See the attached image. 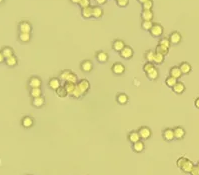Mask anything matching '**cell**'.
Returning <instances> with one entry per match:
<instances>
[{
  "label": "cell",
  "instance_id": "obj_1",
  "mask_svg": "<svg viewBox=\"0 0 199 175\" xmlns=\"http://www.w3.org/2000/svg\"><path fill=\"white\" fill-rule=\"evenodd\" d=\"M137 131L142 140H148L152 135V131L148 126H141Z\"/></svg>",
  "mask_w": 199,
  "mask_h": 175
},
{
  "label": "cell",
  "instance_id": "obj_2",
  "mask_svg": "<svg viewBox=\"0 0 199 175\" xmlns=\"http://www.w3.org/2000/svg\"><path fill=\"white\" fill-rule=\"evenodd\" d=\"M111 71H112V73L115 75H118V76L123 75L125 73V66L121 62H115V63L112 65V67H111Z\"/></svg>",
  "mask_w": 199,
  "mask_h": 175
},
{
  "label": "cell",
  "instance_id": "obj_3",
  "mask_svg": "<svg viewBox=\"0 0 199 175\" xmlns=\"http://www.w3.org/2000/svg\"><path fill=\"white\" fill-rule=\"evenodd\" d=\"M120 54V56L122 57L123 59H131L133 57V54H134V51H133V49L130 47V46H125V47L122 49V50L119 52Z\"/></svg>",
  "mask_w": 199,
  "mask_h": 175
},
{
  "label": "cell",
  "instance_id": "obj_4",
  "mask_svg": "<svg viewBox=\"0 0 199 175\" xmlns=\"http://www.w3.org/2000/svg\"><path fill=\"white\" fill-rule=\"evenodd\" d=\"M150 34L153 37H160L163 34V27L160 24H153L152 28L150 29Z\"/></svg>",
  "mask_w": 199,
  "mask_h": 175
},
{
  "label": "cell",
  "instance_id": "obj_5",
  "mask_svg": "<svg viewBox=\"0 0 199 175\" xmlns=\"http://www.w3.org/2000/svg\"><path fill=\"white\" fill-rule=\"evenodd\" d=\"M162 137L165 141H173L175 137H174V131L173 128H165L162 132Z\"/></svg>",
  "mask_w": 199,
  "mask_h": 175
},
{
  "label": "cell",
  "instance_id": "obj_6",
  "mask_svg": "<svg viewBox=\"0 0 199 175\" xmlns=\"http://www.w3.org/2000/svg\"><path fill=\"white\" fill-rule=\"evenodd\" d=\"M80 69L85 73H90L93 70V63L90 60H83L80 63Z\"/></svg>",
  "mask_w": 199,
  "mask_h": 175
},
{
  "label": "cell",
  "instance_id": "obj_7",
  "mask_svg": "<svg viewBox=\"0 0 199 175\" xmlns=\"http://www.w3.org/2000/svg\"><path fill=\"white\" fill-rule=\"evenodd\" d=\"M173 131H174V137L177 140L183 139L185 137V134H186V131L181 126H176L175 128H173Z\"/></svg>",
  "mask_w": 199,
  "mask_h": 175
},
{
  "label": "cell",
  "instance_id": "obj_8",
  "mask_svg": "<svg viewBox=\"0 0 199 175\" xmlns=\"http://www.w3.org/2000/svg\"><path fill=\"white\" fill-rule=\"evenodd\" d=\"M116 102L118 103L119 105H126L128 102H129V97L126 93H123V92H120L116 95Z\"/></svg>",
  "mask_w": 199,
  "mask_h": 175
},
{
  "label": "cell",
  "instance_id": "obj_9",
  "mask_svg": "<svg viewBox=\"0 0 199 175\" xmlns=\"http://www.w3.org/2000/svg\"><path fill=\"white\" fill-rule=\"evenodd\" d=\"M127 139H128V141H129L130 143H132V144H134V143H136V142H138V141L141 140L140 135H139L138 131H135V130L130 131V132L128 133Z\"/></svg>",
  "mask_w": 199,
  "mask_h": 175
},
{
  "label": "cell",
  "instance_id": "obj_10",
  "mask_svg": "<svg viewBox=\"0 0 199 175\" xmlns=\"http://www.w3.org/2000/svg\"><path fill=\"white\" fill-rule=\"evenodd\" d=\"M28 84L30 86V88H41L42 80L39 77H37V76H33V77L29 79Z\"/></svg>",
  "mask_w": 199,
  "mask_h": 175
},
{
  "label": "cell",
  "instance_id": "obj_11",
  "mask_svg": "<svg viewBox=\"0 0 199 175\" xmlns=\"http://www.w3.org/2000/svg\"><path fill=\"white\" fill-rule=\"evenodd\" d=\"M76 85L82 90L85 94L89 91V89H90V83H89V81L87 80V79H81V80L78 81V83L76 84Z\"/></svg>",
  "mask_w": 199,
  "mask_h": 175
},
{
  "label": "cell",
  "instance_id": "obj_12",
  "mask_svg": "<svg viewBox=\"0 0 199 175\" xmlns=\"http://www.w3.org/2000/svg\"><path fill=\"white\" fill-rule=\"evenodd\" d=\"M48 86L50 89H52L55 91L56 89H58L59 87L61 86V80L57 77H52L51 79H49L48 81Z\"/></svg>",
  "mask_w": 199,
  "mask_h": 175
},
{
  "label": "cell",
  "instance_id": "obj_13",
  "mask_svg": "<svg viewBox=\"0 0 199 175\" xmlns=\"http://www.w3.org/2000/svg\"><path fill=\"white\" fill-rule=\"evenodd\" d=\"M181 39H182L181 34L179 33V32H177V31L172 32V33L170 34V36H169V41H170L171 44H174V45L179 44Z\"/></svg>",
  "mask_w": 199,
  "mask_h": 175
},
{
  "label": "cell",
  "instance_id": "obj_14",
  "mask_svg": "<svg viewBox=\"0 0 199 175\" xmlns=\"http://www.w3.org/2000/svg\"><path fill=\"white\" fill-rule=\"evenodd\" d=\"M169 75L172 76V77H174L175 79L178 80L179 78H181V76L183 74H182L179 66H173V67L170 68V70H169Z\"/></svg>",
  "mask_w": 199,
  "mask_h": 175
},
{
  "label": "cell",
  "instance_id": "obj_15",
  "mask_svg": "<svg viewBox=\"0 0 199 175\" xmlns=\"http://www.w3.org/2000/svg\"><path fill=\"white\" fill-rule=\"evenodd\" d=\"M125 43L123 40H120V39H116L113 41L112 43V48L114 51H116V52H120V51L125 47Z\"/></svg>",
  "mask_w": 199,
  "mask_h": 175
},
{
  "label": "cell",
  "instance_id": "obj_16",
  "mask_svg": "<svg viewBox=\"0 0 199 175\" xmlns=\"http://www.w3.org/2000/svg\"><path fill=\"white\" fill-rule=\"evenodd\" d=\"M146 77L150 81L157 80L158 77H159V70H158L156 67L153 68V69H151L150 71H148V72L146 73Z\"/></svg>",
  "mask_w": 199,
  "mask_h": 175
},
{
  "label": "cell",
  "instance_id": "obj_17",
  "mask_svg": "<svg viewBox=\"0 0 199 175\" xmlns=\"http://www.w3.org/2000/svg\"><path fill=\"white\" fill-rule=\"evenodd\" d=\"M95 57H96L97 61L100 62V63H106L109 59L108 54L104 52V51H98V52L95 54Z\"/></svg>",
  "mask_w": 199,
  "mask_h": 175
},
{
  "label": "cell",
  "instance_id": "obj_18",
  "mask_svg": "<svg viewBox=\"0 0 199 175\" xmlns=\"http://www.w3.org/2000/svg\"><path fill=\"white\" fill-rule=\"evenodd\" d=\"M153 17H154V14L153 12H152V10H142V12H141L142 21H152Z\"/></svg>",
  "mask_w": 199,
  "mask_h": 175
},
{
  "label": "cell",
  "instance_id": "obj_19",
  "mask_svg": "<svg viewBox=\"0 0 199 175\" xmlns=\"http://www.w3.org/2000/svg\"><path fill=\"white\" fill-rule=\"evenodd\" d=\"M179 68H180L182 74H185V75L189 74V73L191 72V70H192L191 65L188 63V62H181L180 65H179Z\"/></svg>",
  "mask_w": 199,
  "mask_h": 175
},
{
  "label": "cell",
  "instance_id": "obj_20",
  "mask_svg": "<svg viewBox=\"0 0 199 175\" xmlns=\"http://www.w3.org/2000/svg\"><path fill=\"white\" fill-rule=\"evenodd\" d=\"M44 104H45V98L43 96L33 98V100H32V105L36 108H41L44 106Z\"/></svg>",
  "mask_w": 199,
  "mask_h": 175
},
{
  "label": "cell",
  "instance_id": "obj_21",
  "mask_svg": "<svg viewBox=\"0 0 199 175\" xmlns=\"http://www.w3.org/2000/svg\"><path fill=\"white\" fill-rule=\"evenodd\" d=\"M172 91L174 92L175 94H178V95H180V94H182L183 92L185 91V85L182 82H177V83L174 85V87L172 88Z\"/></svg>",
  "mask_w": 199,
  "mask_h": 175
},
{
  "label": "cell",
  "instance_id": "obj_22",
  "mask_svg": "<svg viewBox=\"0 0 199 175\" xmlns=\"http://www.w3.org/2000/svg\"><path fill=\"white\" fill-rule=\"evenodd\" d=\"M144 149H145V145H144V142L141 140L132 144V150L136 153H141Z\"/></svg>",
  "mask_w": 199,
  "mask_h": 175
},
{
  "label": "cell",
  "instance_id": "obj_23",
  "mask_svg": "<svg viewBox=\"0 0 199 175\" xmlns=\"http://www.w3.org/2000/svg\"><path fill=\"white\" fill-rule=\"evenodd\" d=\"M193 167H194V164H193V162L192 161H190L189 159H187L186 162L183 164V166H182L180 169L184 172V173H190L191 170L193 169Z\"/></svg>",
  "mask_w": 199,
  "mask_h": 175
},
{
  "label": "cell",
  "instance_id": "obj_24",
  "mask_svg": "<svg viewBox=\"0 0 199 175\" xmlns=\"http://www.w3.org/2000/svg\"><path fill=\"white\" fill-rule=\"evenodd\" d=\"M22 126L24 128H30L33 126L34 124V119L32 118L30 116H25L24 118L22 119Z\"/></svg>",
  "mask_w": 199,
  "mask_h": 175
},
{
  "label": "cell",
  "instance_id": "obj_25",
  "mask_svg": "<svg viewBox=\"0 0 199 175\" xmlns=\"http://www.w3.org/2000/svg\"><path fill=\"white\" fill-rule=\"evenodd\" d=\"M19 29H20L21 33H30L31 25H30V23L23 21V22H21L20 25H19Z\"/></svg>",
  "mask_w": 199,
  "mask_h": 175
},
{
  "label": "cell",
  "instance_id": "obj_26",
  "mask_svg": "<svg viewBox=\"0 0 199 175\" xmlns=\"http://www.w3.org/2000/svg\"><path fill=\"white\" fill-rule=\"evenodd\" d=\"M177 79H175L174 77H172V76H167V77L165 78V84H166V86L167 87H169V88H171L172 89L173 87H174V85L177 83Z\"/></svg>",
  "mask_w": 199,
  "mask_h": 175
},
{
  "label": "cell",
  "instance_id": "obj_27",
  "mask_svg": "<svg viewBox=\"0 0 199 175\" xmlns=\"http://www.w3.org/2000/svg\"><path fill=\"white\" fill-rule=\"evenodd\" d=\"M102 15H103V10H102L101 7H99V6L93 7V11H92V17L98 19V18H101Z\"/></svg>",
  "mask_w": 199,
  "mask_h": 175
},
{
  "label": "cell",
  "instance_id": "obj_28",
  "mask_svg": "<svg viewBox=\"0 0 199 175\" xmlns=\"http://www.w3.org/2000/svg\"><path fill=\"white\" fill-rule=\"evenodd\" d=\"M64 88L66 89L68 95H70V96H71L72 93L74 92L75 88H76V84L70 83V82H65V83H64Z\"/></svg>",
  "mask_w": 199,
  "mask_h": 175
},
{
  "label": "cell",
  "instance_id": "obj_29",
  "mask_svg": "<svg viewBox=\"0 0 199 175\" xmlns=\"http://www.w3.org/2000/svg\"><path fill=\"white\" fill-rule=\"evenodd\" d=\"M155 52L158 53V54H161V55H163V56H166L169 52V49L164 47V46L158 44L156 46V48H155Z\"/></svg>",
  "mask_w": 199,
  "mask_h": 175
},
{
  "label": "cell",
  "instance_id": "obj_30",
  "mask_svg": "<svg viewBox=\"0 0 199 175\" xmlns=\"http://www.w3.org/2000/svg\"><path fill=\"white\" fill-rule=\"evenodd\" d=\"M92 11H93V7L89 6V7H86L82 9V11H81V14L84 18H91L92 17Z\"/></svg>",
  "mask_w": 199,
  "mask_h": 175
},
{
  "label": "cell",
  "instance_id": "obj_31",
  "mask_svg": "<svg viewBox=\"0 0 199 175\" xmlns=\"http://www.w3.org/2000/svg\"><path fill=\"white\" fill-rule=\"evenodd\" d=\"M144 57H145L147 62H152L153 63V60L155 57V50H147L145 54H144Z\"/></svg>",
  "mask_w": 199,
  "mask_h": 175
},
{
  "label": "cell",
  "instance_id": "obj_32",
  "mask_svg": "<svg viewBox=\"0 0 199 175\" xmlns=\"http://www.w3.org/2000/svg\"><path fill=\"white\" fill-rule=\"evenodd\" d=\"M72 73V71L70 69H65V70H62L61 73H60V76H59V79L64 82L67 81L68 77H69V75Z\"/></svg>",
  "mask_w": 199,
  "mask_h": 175
},
{
  "label": "cell",
  "instance_id": "obj_33",
  "mask_svg": "<svg viewBox=\"0 0 199 175\" xmlns=\"http://www.w3.org/2000/svg\"><path fill=\"white\" fill-rule=\"evenodd\" d=\"M55 93H56V95L59 98H64V97H66L68 95L66 89L64 88V86H60L58 89H56L55 90Z\"/></svg>",
  "mask_w": 199,
  "mask_h": 175
},
{
  "label": "cell",
  "instance_id": "obj_34",
  "mask_svg": "<svg viewBox=\"0 0 199 175\" xmlns=\"http://www.w3.org/2000/svg\"><path fill=\"white\" fill-rule=\"evenodd\" d=\"M30 95H31V97H33V98L42 96V89L41 88H31Z\"/></svg>",
  "mask_w": 199,
  "mask_h": 175
},
{
  "label": "cell",
  "instance_id": "obj_35",
  "mask_svg": "<svg viewBox=\"0 0 199 175\" xmlns=\"http://www.w3.org/2000/svg\"><path fill=\"white\" fill-rule=\"evenodd\" d=\"M164 59H165V56L161 55V54H158L155 52V57H154V60H153V63L154 64H162L163 62H164Z\"/></svg>",
  "mask_w": 199,
  "mask_h": 175
},
{
  "label": "cell",
  "instance_id": "obj_36",
  "mask_svg": "<svg viewBox=\"0 0 199 175\" xmlns=\"http://www.w3.org/2000/svg\"><path fill=\"white\" fill-rule=\"evenodd\" d=\"M152 26H153V22L152 21H142V23H141L142 29L146 30V31H150Z\"/></svg>",
  "mask_w": 199,
  "mask_h": 175
},
{
  "label": "cell",
  "instance_id": "obj_37",
  "mask_svg": "<svg viewBox=\"0 0 199 175\" xmlns=\"http://www.w3.org/2000/svg\"><path fill=\"white\" fill-rule=\"evenodd\" d=\"M6 64L8 65V66H15L16 64H17V58H16L15 56H10L8 57V58H6Z\"/></svg>",
  "mask_w": 199,
  "mask_h": 175
},
{
  "label": "cell",
  "instance_id": "obj_38",
  "mask_svg": "<svg viewBox=\"0 0 199 175\" xmlns=\"http://www.w3.org/2000/svg\"><path fill=\"white\" fill-rule=\"evenodd\" d=\"M153 68H155V64L154 63H152V62H146V63H144V65H143L142 70L145 73H147L148 71H150L151 69H153Z\"/></svg>",
  "mask_w": 199,
  "mask_h": 175
},
{
  "label": "cell",
  "instance_id": "obj_39",
  "mask_svg": "<svg viewBox=\"0 0 199 175\" xmlns=\"http://www.w3.org/2000/svg\"><path fill=\"white\" fill-rule=\"evenodd\" d=\"M78 77H77V75L75 74L74 72H72L71 74L69 75V77H68V79H67V81L66 82H70V83H73V84H77L78 83Z\"/></svg>",
  "mask_w": 199,
  "mask_h": 175
},
{
  "label": "cell",
  "instance_id": "obj_40",
  "mask_svg": "<svg viewBox=\"0 0 199 175\" xmlns=\"http://www.w3.org/2000/svg\"><path fill=\"white\" fill-rule=\"evenodd\" d=\"M159 45H162V46H164V47L169 49L170 48V45H171L170 41H169V38H166V37L161 38V39L159 40Z\"/></svg>",
  "mask_w": 199,
  "mask_h": 175
},
{
  "label": "cell",
  "instance_id": "obj_41",
  "mask_svg": "<svg viewBox=\"0 0 199 175\" xmlns=\"http://www.w3.org/2000/svg\"><path fill=\"white\" fill-rule=\"evenodd\" d=\"M152 7H153V1L152 0H147L146 2H144L142 4L143 10H151Z\"/></svg>",
  "mask_w": 199,
  "mask_h": 175
},
{
  "label": "cell",
  "instance_id": "obj_42",
  "mask_svg": "<svg viewBox=\"0 0 199 175\" xmlns=\"http://www.w3.org/2000/svg\"><path fill=\"white\" fill-rule=\"evenodd\" d=\"M2 54H3V56L5 57V58H8V57L12 56L13 55V51L11 48L9 47H6L3 49V51H2Z\"/></svg>",
  "mask_w": 199,
  "mask_h": 175
},
{
  "label": "cell",
  "instance_id": "obj_43",
  "mask_svg": "<svg viewBox=\"0 0 199 175\" xmlns=\"http://www.w3.org/2000/svg\"><path fill=\"white\" fill-rule=\"evenodd\" d=\"M19 39L22 41V42H28L30 40V33H20Z\"/></svg>",
  "mask_w": 199,
  "mask_h": 175
},
{
  "label": "cell",
  "instance_id": "obj_44",
  "mask_svg": "<svg viewBox=\"0 0 199 175\" xmlns=\"http://www.w3.org/2000/svg\"><path fill=\"white\" fill-rule=\"evenodd\" d=\"M78 5L81 7V9L89 7L90 6V0H80V2L78 3Z\"/></svg>",
  "mask_w": 199,
  "mask_h": 175
},
{
  "label": "cell",
  "instance_id": "obj_45",
  "mask_svg": "<svg viewBox=\"0 0 199 175\" xmlns=\"http://www.w3.org/2000/svg\"><path fill=\"white\" fill-rule=\"evenodd\" d=\"M186 160H187V158L186 157H179L178 159H177V161H176V165H177V167H179V168H181L182 166H183V164L186 162Z\"/></svg>",
  "mask_w": 199,
  "mask_h": 175
},
{
  "label": "cell",
  "instance_id": "obj_46",
  "mask_svg": "<svg viewBox=\"0 0 199 175\" xmlns=\"http://www.w3.org/2000/svg\"><path fill=\"white\" fill-rule=\"evenodd\" d=\"M116 3L119 7H126L129 3V0H117Z\"/></svg>",
  "mask_w": 199,
  "mask_h": 175
},
{
  "label": "cell",
  "instance_id": "obj_47",
  "mask_svg": "<svg viewBox=\"0 0 199 175\" xmlns=\"http://www.w3.org/2000/svg\"><path fill=\"white\" fill-rule=\"evenodd\" d=\"M190 174L191 175H199V167L197 165H194V167H193L191 172H190Z\"/></svg>",
  "mask_w": 199,
  "mask_h": 175
},
{
  "label": "cell",
  "instance_id": "obj_48",
  "mask_svg": "<svg viewBox=\"0 0 199 175\" xmlns=\"http://www.w3.org/2000/svg\"><path fill=\"white\" fill-rule=\"evenodd\" d=\"M95 1H96V3L98 5H103V4L106 3V1H107V0H95Z\"/></svg>",
  "mask_w": 199,
  "mask_h": 175
},
{
  "label": "cell",
  "instance_id": "obj_49",
  "mask_svg": "<svg viewBox=\"0 0 199 175\" xmlns=\"http://www.w3.org/2000/svg\"><path fill=\"white\" fill-rule=\"evenodd\" d=\"M194 106L197 109H199V97H197L196 99L194 100Z\"/></svg>",
  "mask_w": 199,
  "mask_h": 175
},
{
  "label": "cell",
  "instance_id": "obj_50",
  "mask_svg": "<svg viewBox=\"0 0 199 175\" xmlns=\"http://www.w3.org/2000/svg\"><path fill=\"white\" fill-rule=\"evenodd\" d=\"M4 58H5V57L3 56V54H2V52H0V63H1V62L3 61Z\"/></svg>",
  "mask_w": 199,
  "mask_h": 175
},
{
  "label": "cell",
  "instance_id": "obj_51",
  "mask_svg": "<svg viewBox=\"0 0 199 175\" xmlns=\"http://www.w3.org/2000/svg\"><path fill=\"white\" fill-rule=\"evenodd\" d=\"M70 2L73 4H78L79 2H80V0H70Z\"/></svg>",
  "mask_w": 199,
  "mask_h": 175
},
{
  "label": "cell",
  "instance_id": "obj_52",
  "mask_svg": "<svg viewBox=\"0 0 199 175\" xmlns=\"http://www.w3.org/2000/svg\"><path fill=\"white\" fill-rule=\"evenodd\" d=\"M137 1L139 2V3L143 4V3H144V2H146V1H147V0H137Z\"/></svg>",
  "mask_w": 199,
  "mask_h": 175
},
{
  "label": "cell",
  "instance_id": "obj_53",
  "mask_svg": "<svg viewBox=\"0 0 199 175\" xmlns=\"http://www.w3.org/2000/svg\"><path fill=\"white\" fill-rule=\"evenodd\" d=\"M196 165H197L198 167H199V161H198V162H197V164H196Z\"/></svg>",
  "mask_w": 199,
  "mask_h": 175
},
{
  "label": "cell",
  "instance_id": "obj_54",
  "mask_svg": "<svg viewBox=\"0 0 199 175\" xmlns=\"http://www.w3.org/2000/svg\"><path fill=\"white\" fill-rule=\"evenodd\" d=\"M2 1H3V0H0V3H1V2H2Z\"/></svg>",
  "mask_w": 199,
  "mask_h": 175
},
{
  "label": "cell",
  "instance_id": "obj_55",
  "mask_svg": "<svg viewBox=\"0 0 199 175\" xmlns=\"http://www.w3.org/2000/svg\"><path fill=\"white\" fill-rule=\"evenodd\" d=\"M116 1H117V0H116Z\"/></svg>",
  "mask_w": 199,
  "mask_h": 175
}]
</instances>
